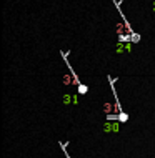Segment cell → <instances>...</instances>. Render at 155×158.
<instances>
[{
  "label": "cell",
  "mask_w": 155,
  "mask_h": 158,
  "mask_svg": "<svg viewBox=\"0 0 155 158\" xmlns=\"http://www.w3.org/2000/svg\"><path fill=\"white\" fill-rule=\"evenodd\" d=\"M87 92H88V88L85 87V85H79V93H80V95H85Z\"/></svg>",
  "instance_id": "2"
},
{
  "label": "cell",
  "mask_w": 155,
  "mask_h": 158,
  "mask_svg": "<svg viewBox=\"0 0 155 158\" xmlns=\"http://www.w3.org/2000/svg\"><path fill=\"white\" fill-rule=\"evenodd\" d=\"M117 118H118V120L122 122V123H125V122L128 120V115H127V113H118V117H117Z\"/></svg>",
  "instance_id": "1"
}]
</instances>
